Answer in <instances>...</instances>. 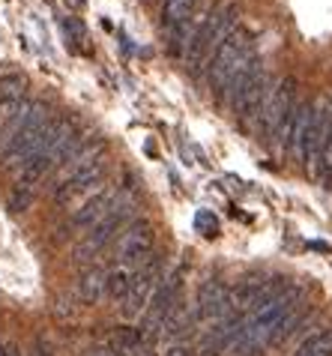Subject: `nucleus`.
Instances as JSON below:
<instances>
[{"mask_svg": "<svg viewBox=\"0 0 332 356\" xmlns=\"http://www.w3.org/2000/svg\"><path fill=\"white\" fill-rule=\"evenodd\" d=\"M267 90H269V78H267V72H263L258 57H251V60L242 63L237 69V75H233L228 81V87H224L228 102H231V111L237 114L242 123H249V120H255L258 117Z\"/></svg>", "mask_w": 332, "mask_h": 356, "instance_id": "nucleus-1", "label": "nucleus"}, {"mask_svg": "<svg viewBox=\"0 0 332 356\" xmlns=\"http://www.w3.org/2000/svg\"><path fill=\"white\" fill-rule=\"evenodd\" d=\"M132 210H135V204L129 201V197H114L111 210L90 227V234H87L81 243L75 245V252H72L75 261H81V264H84V261H93L96 254H99L117 234L126 231V222L132 219Z\"/></svg>", "mask_w": 332, "mask_h": 356, "instance_id": "nucleus-2", "label": "nucleus"}, {"mask_svg": "<svg viewBox=\"0 0 332 356\" xmlns=\"http://www.w3.org/2000/svg\"><path fill=\"white\" fill-rule=\"evenodd\" d=\"M255 57V48H251V36L246 31H233V36L224 42L216 54H213V60L207 63V84L210 90L216 93H224V87L233 75H237V69L251 60Z\"/></svg>", "mask_w": 332, "mask_h": 356, "instance_id": "nucleus-3", "label": "nucleus"}, {"mask_svg": "<svg viewBox=\"0 0 332 356\" xmlns=\"http://www.w3.org/2000/svg\"><path fill=\"white\" fill-rule=\"evenodd\" d=\"M294 108H297V81L294 78H279L276 84H269V90L260 102L258 129L267 138H276L281 120H285Z\"/></svg>", "mask_w": 332, "mask_h": 356, "instance_id": "nucleus-4", "label": "nucleus"}, {"mask_svg": "<svg viewBox=\"0 0 332 356\" xmlns=\"http://www.w3.org/2000/svg\"><path fill=\"white\" fill-rule=\"evenodd\" d=\"M159 279H162V258L150 254V258L144 261L138 270H135L132 284H129V293L123 296L120 312H123L126 321H135V318H141V314L147 312L153 293H156V288H159Z\"/></svg>", "mask_w": 332, "mask_h": 356, "instance_id": "nucleus-5", "label": "nucleus"}, {"mask_svg": "<svg viewBox=\"0 0 332 356\" xmlns=\"http://www.w3.org/2000/svg\"><path fill=\"white\" fill-rule=\"evenodd\" d=\"M153 252V225L132 222L117 240V261L123 266H141Z\"/></svg>", "mask_w": 332, "mask_h": 356, "instance_id": "nucleus-6", "label": "nucleus"}, {"mask_svg": "<svg viewBox=\"0 0 332 356\" xmlns=\"http://www.w3.org/2000/svg\"><path fill=\"white\" fill-rule=\"evenodd\" d=\"M233 309H231V288L219 279H210L201 284L198 291V300H194V321H213L219 323L224 318H231Z\"/></svg>", "mask_w": 332, "mask_h": 356, "instance_id": "nucleus-7", "label": "nucleus"}, {"mask_svg": "<svg viewBox=\"0 0 332 356\" xmlns=\"http://www.w3.org/2000/svg\"><path fill=\"white\" fill-rule=\"evenodd\" d=\"M242 326H246V318H242V314H231V318L219 321L213 330H207L201 335L198 350L194 353L198 356H222V353H228L233 348V341L240 339Z\"/></svg>", "mask_w": 332, "mask_h": 356, "instance_id": "nucleus-8", "label": "nucleus"}, {"mask_svg": "<svg viewBox=\"0 0 332 356\" xmlns=\"http://www.w3.org/2000/svg\"><path fill=\"white\" fill-rule=\"evenodd\" d=\"M329 120H332V105L329 102H317L311 108V126H308V141H306V156H302V165L317 171L320 156L326 150L329 141Z\"/></svg>", "mask_w": 332, "mask_h": 356, "instance_id": "nucleus-9", "label": "nucleus"}, {"mask_svg": "<svg viewBox=\"0 0 332 356\" xmlns=\"http://www.w3.org/2000/svg\"><path fill=\"white\" fill-rule=\"evenodd\" d=\"M111 204H114V192L111 189H99V192H93L87 201L78 207V210L72 213V219H69V231H90V227L102 219L105 213L111 210Z\"/></svg>", "mask_w": 332, "mask_h": 356, "instance_id": "nucleus-10", "label": "nucleus"}, {"mask_svg": "<svg viewBox=\"0 0 332 356\" xmlns=\"http://www.w3.org/2000/svg\"><path fill=\"white\" fill-rule=\"evenodd\" d=\"M311 108L315 105H297V117H294V129H290V141H288V153L302 165L306 156V141H308V126H311Z\"/></svg>", "mask_w": 332, "mask_h": 356, "instance_id": "nucleus-11", "label": "nucleus"}, {"mask_svg": "<svg viewBox=\"0 0 332 356\" xmlns=\"http://www.w3.org/2000/svg\"><path fill=\"white\" fill-rule=\"evenodd\" d=\"M111 348L114 356H150V341H144V335L138 330H129V326L114 332Z\"/></svg>", "mask_w": 332, "mask_h": 356, "instance_id": "nucleus-12", "label": "nucleus"}, {"mask_svg": "<svg viewBox=\"0 0 332 356\" xmlns=\"http://www.w3.org/2000/svg\"><path fill=\"white\" fill-rule=\"evenodd\" d=\"M105 279H108V273H102L99 266H90V270L78 279V300L84 305H96L105 296Z\"/></svg>", "mask_w": 332, "mask_h": 356, "instance_id": "nucleus-13", "label": "nucleus"}, {"mask_svg": "<svg viewBox=\"0 0 332 356\" xmlns=\"http://www.w3.org/2000/svg\"><path fill=\"white\" fill-rule=\"evenodd\" d=\"M194 6H198V0H165V6H162V27L168 33L177 31V27H183L194 15Z\"/></svg>", "mask_w": 332, "mask_h": 356, "instance_id": "nucleus-14", "label": "nucleus"}, {"mask_svg": "<svg viewBox=\"0 0 332 356\" xmlns=\"http://www.w3.org/2000/svg\"><path fill=\"white\" fill-rule=\"evenodd\" d=\"M132 275H135V270H132V266H123V264H117L114 270L108 273V279H105V293H108L111 300H120V302H123V296L129 293Z\"/></svg>", "mask_w": 332, "mask_h": 356, "instance_id": "nucleus-15", "label": "nucleus"}, {"mask_svg": "<svg viewBox=\"0 0 332 356\" xmlns=\"http://www.w3.org/2000/svg\"><path fill=\"white\" fill-rule=\"evenodd\" d=\"M297 356H332V330H320L299 344Z\"/></svg>", "mask_w": 332, "mask_h": 356, "instance_id": "nucleus-16", "label": "nucleus"}, {"mask_svg": "<svg viewBox=\"0 0 332 356\" xmlns=\"http://www.w3.org/2000/svg\"><path fill=\"white\" fill-rule=\"evenodd\" d=\"M24 90H27V78L18 75V72H9L0 78V102H22L24 99Z\"/></svg>", "mask_w": 332, "mask_h": 356, "instance_id": "nucleus-17", "label": "nucleus"}, {"mask_svg": "<svg viewBox=\"0 0 332 356\" xmlns=\"http://www.w3.org/2000/svg\"><path fill=\"white\" fill-rule=\"evenodd\" d=\"M31 204H33V189H22V186H15L13 195H9V201H6L9 213H24Z\"/></svg>", "mask_w": 332, "mask_h": 356, "instance_id": "nucleus-18", "label": "nucleus"}, {"mask_svg": "<svg viewBox=\"0 0 332 356\" xmlns=\"http://www.w3.org/2000/svg\"><path fill=\"white\" fill-rule=\"evenodd\" d=\"M194 225H198L201 231H204V236H216V234H219V225H216V219H213L210 213H198Z\"/></svg>", "mask_w": 332, "mask_h": 356, "instance_id": "nucleus-19", "label": "nucleus"}, {"mask_svg": "<svg viewBox=\"0 0 332 356\" xmlns=\"http://www.w3.org/2000/svg\"><path fill=\"white\" fill-rule=\"evenodd\" d=\"M165 356H192V350L183 348V344H174V348H168V353H165Z\"/></svg>", "mask_w": 332, "mask_h": 356, "instance_id": "nucleus-20", "label": "nucleus"}, {"mask_svg": "<svg viewBox=\"0 0 332 356\" xmlns=\"http://www.w3.org/2000/svg\"><path fill=\"white\" fill-rule=\"evenodd\" d=\"M90 356H114V353H108V350H93Z\"/></svg>", "mask_w": 332, "mask_h": 356, "instance_id": "nucleus-21", "label": "nucleus"}]
</instances>
